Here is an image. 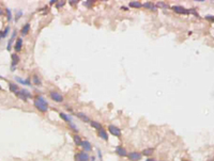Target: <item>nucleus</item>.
I'll list each match as a JSON object with an SVG mask.
<instances>
[{
	"mask_svg": "<svg viewBox=\"0 0 214 161\" xmlns=\"http://www.w3.org/2000/svg\"><path fill=\"white\" fill-rule=\"evenodd\" d=\"M16 96H18L19 98H21L23 100H26L27 98H29V97H31L32 95H31V93L30 92H28L27 90H25V89H23L21 91H18V92L16 93Z\"/></svg>",
	"mask_w": 214,
	"mask_h": 161,
	"instance_id": "20e7f679",
	"label": "nucleus"
},
{
	"mask_svg": "<svg viewBox=\"0 0 214 161\" xmlns=\"http://www.w3.org/2000/svg\"><path fill=\"white\" fill-rule=\"evenodd\" d=\"M11 58H12V69H13L15 66H16L17 63L19 62V57L17 56L16 54H13L12 56H11Z\"/></svg>",
	"mask_w": 214,
	"mask_h": 161,
	"instance_id": "f8f14e48",
	"label": "nucleus"
},
{
	"mask_svg": "<svg viewBox=\"0 0 214 161\" xmlns=\"http://www.w3.org/2000/svg\"><path fill=\"white\" fill-rule=\"evenodd\" d=\"M146 161H156V160H155V159H152V158H148Z\"/></svg>",
	"mask_w": 214,
	"mask_h": 161,
	"instance_id": "473e14b6",
	"label": "nucleus"
},
{
	"mask_svg": "<svg viewBox=\"0 0 214 161\" xmlns=\"http://www.w3.org/2000/svg\"><path fill=\"white\" fill-rule=\"evenodd\" d=\"M68 2H70V4H72V5H73V4H76V3L78 2V1H68Z\"/></svg>",
	"mask_w": 214,
	"mask_h": 161,
	"instance_id": "7c9ffc66",
	"label": "nucleus"
},
{
	"mask_svg": "<svg viewBox=\"0 0 214 161\" xmlns=\"http://www.w3.org/2000/svg\"><path fill=\"white\" fill-rule=\"evenodd\" d=\"M97 134L98 137L101 138V139L105 140V141H107L108 140V134H107V131L105 130V129H100V130H97Z\"/></svg>",
	"mask_w": 214,
	"mask_h": 161,
	"instance_id": "1a4fd4ad",
	"label": "nucleus"
},
{
	"mask_svg": "<svg viewBox=\"0 0 214 161\" xmlns=\"http://www.w3.org/2000/svg\"><path fill=\"white\" fill-rule=\"evenodd\" d=\"M108 130H109V132L112 135H115V137H118V138L121 137V130H120L118 127H116L115 125H109Z\"/></svg>",
	"mask_w": 214,
	"mask_h": 161,
	"instance_id": "423d86ee",
	"label": "nucleus"
},
{
	"mask_svg": "<svg viewBox=\"0 0 214 161\" xmlns=\"http://www.w3.org/2000/svg\"><path fill=\"white\" fill-rule=\"evenodd\" d=\"M21 15H23V12H21V11H18V12H17V13H16V17H15V20H18V18L20 17Z\"/></svg>",
	"mask_w": 214,
	"mask_h": 161,
	"instance_id": "c85d7f7f",
	"label": "nucleus"
},
{
	"mask_svg": "<svg viewBox=\"0 0 214 161\" xmlns=\"http://www.w3.org/2000/svg\"><path fill=\"white\" fill-rule=\"evenodd\" d=\"M171 10H173V11L175 12V13H179V14H190V13H195L193 10H187L185 9V8L181 7V5H172L171 7ZM196 14V13H195ZM197 15V14H196Z\"/></svg>",
	"mask_w": 214,
	"mask_h": 161,
	"instance_id": "f03ea898",
	"label": "nucleus"
},
{
	"mask_svg": "<svg viewBox=\"0 0 214 161\" xmlns=\"http://www.w3.org/2000/svg\"><path fill=\"white\" fill-rule=\"evenodd\" d=\"M8 32H9V27H6L5 30L0 31V39H3V37H5L6 34H8Z\"/></svg>",
	"mask_w": 214,
	"mask_h": 161,
	"instance_id": "393cba45",
	"label": "nucleus"
},
{
	"mask_svg": "<svg viewBox=\"0 0 214 161\" xmlns=\"http://www.w3.org/2000/svg\"><path fill=\"white\" fill-rule=\"evenodd\" d=\"M121 9H122V10H125V11H126V10H127V8H126V7H122Z\"/></svg>",
	"mask_w": 214,
	"mask_h": 161,
	"instance_id": "f704fd0d",
	"label": "nucleus"
},
{
	"mask_svg": "<svg viewBox=\"0 0 214 161\" xmlns=\"http://www.w3.org/2000/svg\"><path fill=\"white\" fill-rule=\"evenodd\" d=\"M59 115H60V117H61L63 121H65V122L68 123V125H71V124H72V121H71V117H70V116H68V115H66L65 113H63V112H60V113H59Z\"/></svg>",
	"mask_w": 214,
	"mask_h": 161,
	"instance_id": "4468645a",
	"label": "nucleus"
},
{
	"mask_svg": "<svg viewBox=\"0 0 214 161\" xmlns=\"http://www.w3.org/2000/svg\"><path fill=\"white\" fill-rule=\"evenodd\" d=\"M21 46H23V40H21V37H19V39L16 40V43H15V46H14L15 51H17V52L20 51Z\"/></svg>",
	"mask_w": 214,
	"mask_h": 161,
	"instance_id": "9d476101",
	"label": "nucleus"
},
{
	"mask_svg": "<svg viewBox=\"0 0 214 161\" xmlns=\"http://www.w3.org/2000/svg\"><path fill=\"white\" fill-rule=\"evenodd\" d=\"M205 18H207V19H209V20H210V19H211V20H214V17H213V16H207Z\"/></svg>",
	"mask_w": 214,
	"mask_h": 161,
	"instance_id": "c756f323",
	"label": "nucleus"
},
{
	"mask_svg": "<svg viewBox=\"0 0 214 161\" xmlns=\"http://www.w3.org/2000/svg\"><path fill=\"white\" fill-rule=\"evenodd\" d=\"M0 90H2V88H1V86H0Z\"/></svg>",
	"mask_w": 214,
	"mask_h": 161,
	"instance_id": "e433bc0d",
	"label": "nucleus"
},
{
	"mask_svg": "<svg viewBox=\"0 0 214 161\" xmlns=\"http://www.w3.org/2000/svg\"><path fill=\"white\" fill-rule=\"evenodd\" d=\"M16 36V31H14L13 32V35H12V37L10 39V41H9V43H8V47H6V49L10 51L11 50V47H12V42H13V40H14V37Z\"/></svg>",
	"mask_w": 214,
	"mask_h": 161,
	"instance_id": "4be33fe9",
	"label": "nucleus"
},
{
	"mask_svg": "<svg viewBox=\"0 0 214 161\" xmlns=\"http://www.w3.org/2000/svg\"><path fill=\"white\" fill-rule=\"evenodd\" d=\"M89 155L87 154V152H78V154H76V156H75V161H89Z\"/></svg>",
	"mask_w": 214,
	"mask_h": 161,
	"instance_id": "39448f33",
	"label": "nucleus"
},
{
	"mask_svg": "<svg viewBox=\"0 0 214 161\" xmlns=\"http://www.w3.org/2000/svg\"><path fill=\"white\" fill-rule=\"evenodd\" d=\"M58 3H56V7L57 8H61L64 5V3H65V1H57Z\"/></svg>",
	"mask_w": 214,
	"mask_h": 161,
	"instance_id": "bb28decb",
	"label": "nucleus"
},
{
	"mask_svg": "<svg viewBox=\"0 0 214 161\" xmlns=\"http://www.w3.org/2000/svg\"><path fill=\"white\" fill-rule=\"evenodd\" d=\"M80 146L83 148L85 150H91L92 149V145L89 141H83L80 144Z\"/></svg>",
	"mask_w": 214,
	"mask_h": 161,
	"instance_id": "9b49d317",
	"label": "nucleus"
},
{
	"mask_svg": "<svg viewBox=\"0 0 214 161\" xmlns=\"http://www.w3.org/2000/svg\"><path fill=\"white\" fill-rule=\"evenodd\" d=\"M156 7H160V8H168V5L166 4L165 2H163V1H158L157 3H156Z\"/></svg>",
	"mask_w": 214,
	"mask_h": 161,
	"instance_id": "a878e982",
	"label": "nucleus"
},
{
	"mask_svg": "<svg viewBox=\"0 0 214 161\" xmlns=\"http://www.w3.org/2000/svg\"><path fill=\"white\" fill-rule=\"evenodd\" d=\"M116 152H117L118 156H120V157H126L127 156L126 150L124 149V147H122V146H118V147L116 148Z\"/></svg>",
	"mask_w": 214,
	"mask_h": 161,
	"instance_id": "6e6552de",
	"label": "nucleus"
},
{
	"mask_svg": "<svg viewBox=\"0 0 214 161\" xmlns=\"http://www.w3.org/2000/svg\"><path fill=\"white\" fill-rule=\"evenodd\" d=\"M33 105H34V107H35L39 111L42 112V113H45V112L48 111V103H47V101L45 100L42 96L36 97V98L34 99Z\"/></svg>",
	"mask_w": 214,
	"mask_h": 161,
	"instance_id": "f257e3e1",
	"label": "nucleus"
},
{
	"mask_svg": "<svg viewBox=\"0 0 214 161\" xmlns=\"http://www.w3.org/2000/svg\"><path fill=\"white\" fill-rule=\"evenodd\" d=\"M77 116H78V117L80 118L83 122H85V123H90V122H91V121H90V118L88 117L86 114L81 113V112H78V113H77Z\"/></svg>",
	"mask_w": 214,
	"mask_h": 161,
	"instance_id": "ddd939ff",
	"label": "nucleus"
},
{
	"mask_svg": "<svg viewBox=\"0 0 214 161\" xmlns=\"http://www.w3.org/2000/svg\"><path fill=\"white\" fill-rule=\"evenodd\" d=\"M0 79H2V77H1V76H0Z\"/></svg>",
	"mask_w": 214,
	"mask_h": 161,
	"instance_id": "c9c22d12",
	"label": "nucleus"
},
{
	"mask_svg": "<svg viewBox=\"0 0 214 161\" xmlns=\"http://www.w3.org/2000/svg\"><path fill=\"white\" fill-rule=\"evenodd\" d=\"M2 14H3V10L0 8V15H2Z\"/></svg>",
	"mask_w": 214,
	"mask_h": 161,
	"instance_id": "72a5a7b5",
	"label": "nucleus"
},
{
	"mask_svg": "<svg viewBox=\"0 0 214 161\" xmlns=\"http://www.w3.org/2000/svg\"><path fill=\"white\" fill-rule=\"evenodd\" d=\"M183 161H188V160H183Z\"/></svg>",
	"mask_w": 214,
	"mask_h": 161,
	"instance_id": "4c0bfd02",
	"label": "nucleus"
},
{
	"mask_svg": "<svg viewBox=\"0 0 214 161\" xmlns=\"http://www.w3.org/2000/svg\"><path fill=\"white\" fill-rule=\"evenodd\" d=\"M127 157L131 161H139L142 156H141V154L138 152H131V154H128Z\"/></svg>",
	"mask_w": 214,
	"mask_h": 161,
	"instance_id": "0eeeda50",
	"label": "nucleus"
},
{
	"mask_svg": "<svg viewBox=\"0 0 214 161\" xmlns=\"http://www.w3.org/2000/svg\"><path fill=\"white\" fill-rule=\"evenodd\" d=\"M32 80H33V83L36 84V85H41V83H42V82H41V79L38 77V76H35V75L33 76V79H32Z\"/></svg>",
	"mask_w": 214,
	"mask_h": 161,
	"instance_id": "b1692460",
	"label": "nucleus"
},
{
	"mask_svg": "<svg viewBox=\"0 0 214 161\" xmlns=\"http://www.w3.org/2000/svg\"><path fill=\"white\" fill-rule=\"evenodd\" d=\"M153 148H146V149L142 150V156H146V157H150L152 154H153Z\"/></svg>",
	"mask_w": 214,
	"mask_h": 161,
	"instance_id": "a211bd4d",
	"label": "nucleus"
},
{
	"mask_svg": "<svg viewBox=\"0 0 214 161\" xmlns=\"http://www.w3.org/2000/svg\"><path fill=\"white\" fill-rule=\"evenodd\" d=\"M15 79H16L17 81H18L19 83H21V84H25V85H31V82H30V80H23L21 78H19V77H16Z\"/></svg>",
	"mask_w": 214,
	"mask_h": 161,
	"instance_id": "412c9836",
	"label": "nucleus"
},
{
	"mask_svg": "<svg viewBox=\"0 0 214 161\" xmlns=\"http://www.w3.org/2000/svg\"><path fill=\"white\" fill-rule=\"evenodd\" d=\"M90 125H91V127L95 128L96 130H100V129H102V125H101L98 122H95V121H91V122H90Z\"/></svg>",
	"mask_w": 214,
	"mask_h": 161,
	"instance_id": "f3484780",
	"label": "nucleus"
},
{
	"mask_svg": "<svg viewBox=\"0 0 214 161\" xmlns=\"http://www.w3.org/2000/svg\"><path fill=\"white\" fill-rule=\"evenodd\" d=\"M30 30V25L29 24H26L25 26L21 28V35H26Z\"/></svg>",
	"mask_w": 214,
	"mask_h": 161,
	"instance_id": "6ab92c4d",
	"label": "nucleus"
},
{
	"mask_svg": "<svg viewBox=\"0 0 214 161\" xmlns=\"http://www.w3.org/2000/svg\"><path fill=\"white\" fill-rule=\"evenodd\" d=\"M6 15H8V20L12 19V14H11V10L6 9Z\"/></svg>",
	"mask_w": 214,
	"mask_h": 161,
	"instance_id": "cd10ccee",
	"label": "nucleus"
},
{
	"mask_svg": "<svg viewBox=\"0 0 214 161\" xmlns=\"http://www.w3.org/2000/svg\"><path fill=\"white\" fill-rule=\"evenodd\" d=\"M128 5H130L131 8H135V9H138V8L142 7L141 2H139V1H131V2L128 3Z\"/></svg>",
	"mask_w": 214,
	"mask_h": 161,
	"instance_id": "2eb2a0df",
	"label": "nucleus"
},
{
	"mask_svg": "<svg viewBox=\"0 0 214 161\" xmlns=\"http://www.w3.org/2000/svg\"><path fill=\"white\" fill-rule=\"evenodd\" d=\"M49 96H50V98L53 99L54 101H56V103H61V101H63V96H62L60 93L56 92V91H51V92L49 93Z\"/></svg>",
	"mask_w": 214,
	"mask_h": 161,
	"instance_id": "7ed1b4c3",
	"label": "nucleus"
},
{
	"mask_svg": "<svg viewBox=\"0 0 214 161\" xmlns=\"http://www.w3.org/2000/svg\"><path fill=\"white\" fill-rule=\"evenodd\" d=\"M73 140H74V142H75V144L76 145H80L81 144V138L79 137V135H77V134H75V135H73Z\"/></svg>",
	"mask_w": 214,
	"mask_h": 161,
	"instance_id": "5701e85b",
	"label": "nucleus"
},
{
	"mask_svg": "<svg viewBox=\"0 0 214 161\" xmlns=\"http://www.w3.org/2000/svg\"><path fill=\"white\" fill-rule=\"evenodd\" d=\"M49 3H50V4H54V3H57V1H56V0H51V1H49Z\"/></svg>",
	"mask_w": 214,
	"mask_h": 161,
	"instance_id": "2f4dec72",
	"label": "nucleus"
},
{
	"mask_svg": "<svg viewBox=\"0 0 214 161\" xmlns=\"http://www.w3.org/2000/svg\"><path fill=\"white\" fill-rule=\"evenodd\" d=\"M145 8H147V9H150L152 10V11H156V9H157V7L156 5H154L152 2H146L145 4H142Z\"/></svg>",
	"mask_w": 214,
	"mask_h": 161,
	"instance_id": "dca6fc26",
	"label": "nucleus"
},
{
	"mask_svg": "<svg viewBox=\"0 0 214 161\" xmlns=\"http://www.w3.org/2000/svg\"><path fill=\"white\" fill-rule=\"evenodd\" d=\"M9 86H10V91H11V92L15 93V94H16V93L19 91L18 86H17L15 83H10V84H9Z\"/></svg>",
	"mask_w": 214,
	"mask_h": 161,
	"instance_id": "aec40b11",
	"label": "nucleus"
}]
</instances>
